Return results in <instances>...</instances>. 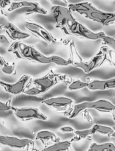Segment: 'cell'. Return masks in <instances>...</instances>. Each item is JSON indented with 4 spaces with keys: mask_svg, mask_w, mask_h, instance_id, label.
<instances>
[{
    "mask_svg": "<svg viewBox=\"0 0 115 151\" xmlns=\"http://www.w3.org/2000/svg\"><path fill=\"white\" fill-rule=\"evenodd\" d=\"M24 27L32 35L37 38H41L47 44H51L57 42V39L53 36L52 34L39 24L31 21H26L24 24Z\"/></svg>",
    "mask_w": 115,
    "mask_h": 151,
    "instance_id": "obj_10",
    "label": "cell"
},
{
    "mask_svg": "<svg viewBox=\"0 0 115 151\" xmlns=\"http://www.w3.org/2000/svg\"><path fill=\"white\" fill-rule=\"evenodd\" d=\"M1 28H3L8 36L15 41H20L21 40L26 39L31 36V35H29V33L21 31L14 24L10 22H7L6 23L1 24Z\"/></svg>",
    "mask_w": 115,
    "mask_h": 151,
    "instance_id": "obj_14",
    "label": "cell"
},
{
    "mask_svg": "<svg viewBox=\"0 0 115 151\" xmlns=\"http://www.w3.org/2000/svg\"><path fill=\"white\" fill-rule=\"evenodd\" d=\"M88 151H115V145L111 142L103 143H92L89 146Z\"/></svg>",
    "mask_w": 115,
    "mask_h": 151,
    "instance_id": "obj_19",
    "label": "cell"
},
{
    "mask_svg": "<svg viewBox=\"0 0 115 151\" xmlns=\"http://www.w3.org/2000/svg\"><path fill=\"white\" fill-rule=\"evenodd\" d=\"M60 82L59 74H56L51 70L44 76L39 78L32 80L31 83L35 86H37L41 91L42 94H44L52 87L58 84Z\"/></svg>",
    "mask_w": 115,
    "mask_h": 151,
    "instance_id": "obj_9",
    "label": "cell"
},
{
    "mask_svg": "<svg viewBox=\"0 0 115 151\" xmlns=\"http://www.w3.org/2000/svg\"><path fill=\"white\" fill-rule=\"evenodd\" d=\"M112 66H114V67H115V61L114 62V63H113V64H112Z\"/></svg>",
    "mask_w": 115,
    "mask_h": 151,
    "instance_id": "obj_32",
    "label": "cell"
},
{
    "mask_svg": "<svg viewBox=\"0 0 115 151\" xmlns=\"http://www.w3.org/2000/svg\"><path fill=\"white\" fill-rule=\"evenodd\" d=\"M31 151H43V150H35V149H34V150H32Z\"/></svg>",
    "mask_w": 115,
    "mask_h": 151,
    "instance_id": "obj_31",
    "label": "cell"
},
{
    "mask_svg": "<svg viewBox=\"0 0 115 151\" xmlns=\"http://www.w3.org/2000/svg\"><path fill=\"white\" fill-rule=\"evenodd\" d=\"M0 67L1 71L6 75H16V65L14 63H10L6 61L2 56H0Z\"/></svg>",
    "mask_w": 115,
    "mask_h": 151,
    "instance_id": "obj_18",
    "label": "cell"
},
{
    "mask_svg": "<svg viewBox=\"0 0 115 151\" xmlns=\"http://www.w3.org/2000/svg\"><path fill=\"white\" fill-rule=\"evenodd\" d=\"M51 12L55 20V27L65 35H70L73 29L79 23L73 17L71 10L67 7L54 5L51 7Z\"/></svg>",
    "mask_w": 115,
    "mask_h": 151,
    "instance_id": "obj_3",
    "label": "cell"
},
{
    "mask_svg": "<svg viewBox=\"0 0 115 151\" xmlns=\"http://www.w3.org/2000/svg\"><path fill=\"white\" fill-rule=\"evenodd\" d=\"M106 61H108V56L104 47H102L100 51L93 58H92L89 61H84L82 63H76L73 66L82 69L84 72L88 74L97 68L100 67Z\"/></svg>",
    "mask_w": 115,
    "mask_h": 151,
    "instance_id": "obj_5",
    "label": "cell"
},
{
    "mask_svg": "<svg viewBox=\"0 0 115 151\" xmlns=\"http://www.w3.org/2000/svg\"><path fill=\"white\" fill-rule=\"evenodd\" d=\"M7 52L14 55L18 59L30 60L41 64L52 63L50 56L45 55L32 46L26 45L19 41L12 43L7 49Z\"/></svg>",
    "mask_w": 115,
    "mask_h": 151,
    "instance_id": "obj_2",
    "label": "cell"
},
{
    "mask_svg": "<svg viewBox=\"0 0 115 151\" xmlns=\"http://www.w3.org/2000/svg\"><path fill=\"white\" fill-rule=\"evenodd\" d=\"M13 3L12 0H0V7L1 10H4V9L7 8V7H10L11 4Z\"/></svg>",
    "mask_w": 115,
    "mask_h": 151,
    "instance_id": "obj_26",
    "label": "cell"
},
{
    "mask_svg": "<svg viewBox=\"0 0 115 151\" xmlns=\"http://www.w3.org/2000/svg\"><path fill=\"white\" fill-rule=\"evenodd\" d=\"M11 111L14 114L15 116L21 121H29L33 120V119L46 121L48 119V117L41 113L36 108H18L13 106Z\"/></svg>",
    "mask_w": 115,
    "mask_h": 151,
    "instance_id": "obj_7",
    "label": "cell"
},
{
    "mask_svg": "<svg viewBox=\"0 0 115 151\" xmlns=\"http://www.w3.org/2000/svg\"><path fill=\"white\" fill-rule=\"evenodd\" d=\"M59 76H60V82H62L63 83L65 84L69 91H76L84 88H87L88 86L87 82H84L81 80L73 78L70 75L59 74Z\"/></svg>",
    "mask_w": 115,
    "mask_h": 151,
    "instance_id": "obj_15",
    "label": "cell"
},
{
    "mask_svg": "<svg viewBox=\"0 0 115 151\" xmlns=\"http://www.w3.org/2000/svg\"><path fill=\"white\" fill-rule=\"evenodd\" d=\"M75 137L72 139L70 141L73 142H79L82 139H85L90 138L93 135H95L92 131V128H89V129L85 130H78V131H75L74 132Z\"/></svg>",
    "mask_w": 115,
    "mask_h": 151,
    "instance_id": "obj_20",
    "label": "cell"
},
{
    "mask_svg": "<svg viewBox=\"0 0 115 151\" xmlns=\"http://www.w3.org/2000/svg\"><path fill=\"white\" fill-rule=\"evenodd\" d=\"M88 89L91 91H105L115 89V78L108 80L88 79Z\"/></svg>",
    "mask_w": 115,
    "mask_h": 151,
    "instance_id": "obj_13",
    "label": "cell"
},
{
    "mask_svg": "<svg viewBox=\"0 0 115 151\" xmlns=\"http://www.w3.org/2000/svg\"><path fill=\"white\" fill-rule=\"evenodd\" d=\"M67 7L72 12L79 13L86 19L101 24L104 26L115 24V13L102 11L88 1L68 4Z\"/></svg>",
    "mask_w": 115,
    "mask_h": 151,
    "instance_id": "obj_1",
    "label": "cell"
},
{
    "mask_svg": "<svg viewBox=\"0 0 115 151\" xmlns=\"http://www.w3.org/2000/svg\"><path fill=\"white\" fill-rule=\"evenodd\" d=\"M101 41H102L104 45H105L106 47H109V48L114 50L115 52V39L113 37L109 36L106 34H105L102 38V39H101Z\"/></svg>",
    "mask_w": 115,
    "mask_h": 151,
    "instance_id": "obj_23",
    "label": "cell"
},
{
    "mask_svg": "<svg viewBox=\"0 0 115 151\" xmlns=\"http://www.w3.org/2000/svg\"><path fill=\"white\" fill-rule=\"evenodd\" d=\"M13 106L11 105V100H9L6 101L5 103L3 102H0V110L1 111H11Z\"/></svg>",
    "mask_w": 115,
    "mask_h": 151,
    "instance_id": "obj_25",
    "label": "cell"
},
{
    "mask_svg": "<svg viewBox=\"0 0 115 151\" xmlns=\"http://www.w3.org/2000/svg\"><path fill=\"white\" fill-rule=\"evenodd\" d=\"M105 34L106 33L104 32H92L90 29H89L79 22L71 32L70 35H75V36L79 37V38H83V39L96 41V40L102 39V38Z\"/></svg>",
    "mask_w": 115,
    "mask_h": 151,
    "instance_id": "obj_12",
    "label": "cell"
},
{
    "mask_svg": "<svg viewBox=\"0 0 115 151\" xmlns=\"http://www.w3.org/2000/svg\"><path fill=\"white\" fill-rule=\"evenodd\" d=\"M32 79V78L30 75H23L18 81H17L14 83H8L0 81V86L7 92L13 95H18L21 93L24 94V91L28 87V83Z\"/></svg>",
    "mask_w": 115,
    "mask_h": 151,
    "instance_id": "obj_11",
    "label": "cell"
},
{
    "mask_svg": "<svg viewBox=\"0 0 115 151\" xmlns=\"http://www.w3.org/2000/svg\"><path fill=\"white\" fill-rule=\"evenodd\" d=\"M0 144L18 150H34L35 142L29 139H19L11 136H0Z\"/></svg>",
    "mask_w": 115,
    "mask_h": 151,
    "instance_id": "obj_6",
    "label": "cell"
},
{
    "mask_svg": "<svg viewBox=\"0 0 115 151\" xmlns=\"http://www.w3.org/2000/svg\"><path fill=\"white\" fill-rule=\"evenodd\" d=\"M43 151H74L72 148V142L60 141L58 142L53 143L51 145L45 147Z\"/></svg>",
    "mask_w": 115,
    "mask_h": 151,
    "instance_id": "obj_16",
    "label": "cell"
},
{
    "mask_svg": "<svg viewBox=\"0 0 115 151\" xmlns=\"http://www.w3.org/2000/svg\"><path fill=\"white\" fill-rule=\"evenodd\" d=\"M62 1L64 3H65V4H67V0H62Z\"/></svg>",
    "mask_w": 115,
    "mask_h": 151,
    "instance_id": "obj_30",
    "label": "cell"
},
{
    "mask_svg": "<svg viewBox=\"0 0 115 151\" xmlns=\"http://www.w3.org/2000/svg\"><path fill=\"white\" fill-rule=\"evenodd\" d=\"M49 1H52V0H49Z\"/></svg>",
    "mask_w": 115,
    "mask_h": 151,
    "instance_id": "obj_33",
    "label": "cell"
},
{
    "mask_svg": "<svg viewBox=\"0 0 115 151\" xmlns=\"http://www.w3.org/2000/svg\"><path fill=\"white\" fill-rule=\"evenodd\" d=\"M60 131L62 133H74V128L70 126H64L60 128Z\"/></svg>",
    "mask_w": 115,
    "mask_h": 151,
    "instance_id": "obj_28",
    "label": "cell"
},
{
    "mask_svg": "<svg viewBox=\"0 0 115 151\" xmlns=\"http://www.w3.org/2000/svg\"><path fill=\"white\" fill-rule=\"evenodd\" d=\"M92 109L104 113H114L115 106L107 100H98L92 102H82V103L75 104L73 109L65 114L69 119H73L76 117L82 112L86 110Z\"/></svg>",
    "mask_w": 115,
    "mask_h": 151,
    "instance_id": "obj_4",
    "label": "cell"
},
{
    "mask_svg": "<svg viewBox=\"0 0 115 151\" xmlns=\"http://www.w3.org/2000/svg\"><path fill=\"white\" fill-rule=\"evenodd\" d=\"M24 94L29 96H37L40 95V94H42V93H41V91L38 88V87L33 86L32 87L28 86L27 88L26 89V91H24Z\"/></svg>",
    "mask_w": 115,
    "mask_h": 151,
    "instance_id": "obj_24",
    "label": "cell"
},
{
    "mask_svg": "<svg viewBox=\"0 0 115 151\" xmlns=\"http://www.w3.org/2000/svg\"><path fill=\"white\" fill-rule=\"evenodd\" d=\"M35 138H36L37 140H40V141H41L43 143L48 142L56 143L60 141V138H58L54 133L49 131H39V132H38V134H37Z\"/></svg>",
    "mask_w": 115,
    "mask_h": 151,
    "instance_id": "obj_17",
    "label": "cell"
},
{
    "mask_svg": "<svg viewBox=\"0 0 115 151\" xmlns=\"http://www.w3.org/2000/svg\"><path fill=\"white\" fill-rule=\"evenodd\" d=\"M111 137H113V138H114L115 139V131L114 133H113L112 134H111Z\"/></svg>",
    "mask_w": 115,
    "mask_h": 151,
    "instance_id": "obj_29",
    "label": "cell"
},
{
    "mask_svg": "<svg viewBox=\"0 0 115 151\" xmlns=\"http://www.w3.org/2000/svg\"><path fill=\"white\" fill-rule=\"evenodd\" d=\"M91 128H92L94 134H103V135H107L110 137H111V134L114 132V129L111 127L100 125V124H95Z\"/></svg>",
    "mask_w": 115,
    "mask_h": 151,
    "instance_id": "obj_21",
    "label": "cell"
},
{
    "mask_svg": "<svg viewBox=\"0 0 115 151\" xmlns=\"http://www.w3.org/2000/svg\"><path fill=\"white\" fill-rule=\"evenodd\" d=\"M51 58V63H55L57 66H67L69 65H70V61L67 59H65L63 58L60 57V56L58 55H51L50 56Z\"/></svg>",
    "mask_w": 115,
    "mask_h": 151,
    "instance_id": "obj_22",
    "label": "cell"
},
{
    "mask_svg": "<svg viewBox=\"0 0 115 151\" xmlns=\"http://www.w3.org/2000/svg\"><path fill=\"white\" fill-rule=\"evenodd\" d=\"M41 103L56 111L66 112V114L68 113L74 106V102L72 99L62 96L45 99Z\"/></svg>",
    "mask_w": 115,
    "mask_h": 151,
    "instance_id": "obj_8",
    "label": "cell"
},
{
    "mask_svg": "<svg viewBox=\"0 0 115 151\" xmlns=\"http://www.w3.org/2000/svg\"><path fill=\"white\" fill-rule=\"evenodd\" d=\"M0 40H1V45L3 46V47H7V49H8L10 44L9 41H7V38L4 35H0Z\"/></svg>",
    "mask_w": 115,
    "mask_h": 151,
    "instance_id": "obj_27",
    "label": "cell"
}]
</instances>
